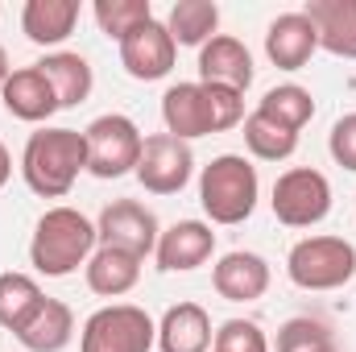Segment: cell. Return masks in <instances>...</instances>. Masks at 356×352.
I'll return each instance as SVG.
<instances>
[{
	"instance_id": "6da1fadb",
	"label": "cell",
	"mask_w": 356,
	"mask_h": 352,
	"mask_svg": "<svg viewBox=\"0 0 356 352\" xmlns=\"http://www.w3.org/2000/svg\"><path fill=\"white\" fill-rule=\"evenodd\" d=\"M88 170V137L79 129H38L25 141L21 154V175L25 186L42 199H63L71 195L75 178Z\"/></svg>"
},
{
	"instance_id": "7a4b0ae2",
	"label": "cell",
	"mask_w": 356,
	"mask_h": 352,
	"mask_svg": "<svg viewBox=\"0 0 356 352\" xmlns=\"http://www.w3.org/2000/svg\"><path fill=\"white\" fill-rule=\"evenodd\" d=\"M95 224H91L83 211L75 207H50L38 228H33V241H29V262L38 273L46 278H67L75 273L79 265L91 262L95 253Z\"/></svg>"
},
{
	"instance_id": "3957f363",
	"label": "cell",
	"mask_w": 356,
	"mask_h": 352,
	"mask_svg": "<svg viewBox=\"0 0 356 352\" xmlns=\"http://www.w3.org/2000/svg\"><path fill=\"white\" fill-rule=\"evenodd\" d=\"M261 178L245 154H220L199 175V203L211 224H245L257 207Z\"/></svg>"
},
{
	"instance_id": "277c9868",
	"label": "cell",
	"mask_w": 356,
	"mask_h": 352,
	"mask_svg": "<svg viewBox=\"0 0 356 352\" xmlns=\"http://www.w3.org/2000/svg\"><path fill=\"white\" fill-rule=\"evenodd\" d=\"M286 273L298 290H340L356 278V245L344 237H307L290 249Z\"/></svg>"
},
{
	"instance_id": "5b68a950",
	"label": "cell",
	"mask_w": 356,
	"mask_h": 352,
	"mask_svg": "<svg viewBox=\"0 0 356 352\" xmlns=\"http://www.w3.org/2000/svg\"><path fill=\"white\" fill-rule=\"evenodd\" d=\"M158 344V323L145 307L133 303H108L88 315L79 332V352H149Z\"/></svg>"
},
{
	"instance_id": "8992f818",
	"label": "cell",
	"mask_w": 356,
	"mask_h": 352,
	"mask_svg": "<svg viewBox=\"0 0 356 352\" xmlns=\"http://www.w3.org/2000/svg\"><path fill=\"white\" fill-rule=\"evenodd\" d=\"M83 137H88V175L124 178V175L137 170L145 137H141V129L129 116H120V112L95 116L88 129H83Z\"/></svg>"
},
{
	"instance_id": "52a82bcc",
	"label": "cell",
	"mask_w": 356,
	"mask_h": 352,
	"mask_svg": "<svg viewBox=\"0 0 356 352\" xmlns=\"http://www.w3.org/2000/svg\"><path fill=\"white\" fill-rule=\"evenodd\" d=\"M269 207L286 228H315L332 211V182L315 166H294V170L277 175Z\"/></svg>"
},
{
	"instance_id": "ba28073f",
	"label": "cell",
	"mask_w": 356,
	"mask_h": 352,
	"mask_svg": "<svg viewBox=\"0 0 356 352\" xmlns=\"http://www.w3.org/2000/svg\"><path fill=\"white\" fill-rule=\"evenodd\" d=\"M95 237H99V245L124 249V253H133V257L145 262V257L158 249L162 228H158V216H154L145 203H137V199H116V203H108V207L99 211Z\"/></svg>"
},
{
	"instance_id": "9c48e42d",
	"label": "cell",
	"mask_w": 356,
	"mask_h": 352,
	"mask_svg": "<svg viewBox=\"0 0 356 352\" xmlns=\"http://www.w3.org/2000/svg\"><path fill=\"white\" fill-rule=\"evenodd\" d=\"M133 175L149 195H178L195 175V154L186 141H178L170 133H154V137H145L141 162Z\"/></svg>"
},
{
	"instance_id": "30bf717a",
	"label": "cell",
	"mask_w": 356,
	"mask_h": 352,
	"mask_svg": "<svg viewBox=\"0 0 356 352\" xmlns=\"http://www.w3.org/2000/svg\"><path fill=\"white\" fill-rule=\"evenodd\" d=\"M178 46L166 29V21H145L137 25L124 42H120V67L129 71V79L137 83H154V79H166L175 71Z\"/></svg>"
},
{
	"instance_id": "8fae6325",
	"label": "cell",
	"mask_w": 356,
	"mask_h": 352,
	"mask_svg": "<svg viewBox=\"0 0 356 352\" xmlns=\"http://www.w3.org/2000/svg\"><path fill=\"white\" fill-rule=\"evenodd\" d=\"M211 253H216V232L203 220H178V224H170L158 237V249H154L162 273H191V269L211 262Z\"/></svg>"
},
{
	"instance_id": "7c38bea8",
	"label": "cell",
	"mask_w": 356,
	"mask_h": 352,
	"mask_svg": "<svg viewBox=\"0 0 356 352\" xmlns=\"http://www.w3.org/2000/svg\"><path fill=\"white\" fill-rule=\"evenodd\" d=\"M162 120L166 133L178 141H195V137H211L216 133V116H211V95L203 83H175L162 95Z\"/></svg>"
},
{
	"instance_id": "4fadbf2b",
	"label": "cell",
	"mask_w": 356,
	"mask_h": 352,
	"mask_svg": "<svg viewBox=\"0 0 356 352\" xmlns=\"http://www.w3.org/2000/svg\"><path fill=\"white\" fill-rule=\"evenodd\" d=\"M199 83L249 91V83H253V54H249V46L241 38H232V33H216L199 50Z\"/></svg>"
},
{
	"instance_id": "5bb4252c",
	"label": "cell",
	"mask_w": 356,
	"mask_h": 352,
	"mask_svg": "<svg viewBox=\"0 0 356 352\" xmlns=\"http://www.w3.org/2000/svg\"><path fill=\"white\" fill-rule=\"evenodd\" d=\"M319 50V33L307 21V13H282L266 29V54L277 71H302L311 54Z\"/></svg>"
},
{
	"instance_id": "9a60e30c",
	"label": "cell",
	"mask_w": 356,
	"mask_h": 352,
	"mask_svg": "<svg viewBox=\"0 0 356 352\" xmlns=\"http://www.w3.org/2000/svg\"><path fill=\"white\" fill-rule=\"evenodd\" d=\"M211 286H216V294L228 298V303H257L269 290V262L261 253L232 249V253H224V257L216 262Z\"/></svg>"
},
{
	"instance_id": "2e32d148",
	"label": "cell",
	"mask_w": 356,
	"mask_h": 352,
	"mask_svg": "<svg viewBox=\"0 0 356 352\" xmlns=\"http://www.w3.org/2000/svg\"><path fill=\"white\" fill-rule=\"evenodd\" d=\"M0 99H4V112L25 120V125H42V120H50L58 112V95L50 88V79L38 71V63L13 71L8 83L0 88Z\"/></svg>"
},
{
	"instance_id": "e0dca14e",
	"label": "cell",
	"mask_w": 356,
	"mask_h": 352,
	"mask_svg": "<svg viewBox=\"0 0 356 352\" xmlns=\"http://www.w3.org/2000/svg\"><path fill=\"white\" fill-rule=\"evenodd\" d=\"M13 336L25 352H63L75 340V311L63 298H42Z\"/></svg>"
},
{
	"instance_id": "ac0fdd59",
	"label": "cell",
	"mask_w": 356,
	"mask_h": 352,
	"mask_svg": "<svg viewBox=\"0 0 356 352\" xmlns=\"http://www.w3.org/2000/svg\"><path fill=\"white\" fill-rule=\"evenodd\" d=\"M302 13L319 33V50L356 58V0H311Z\"/></svg>"
},
{
	"instance_id": "d6986e66",
	"label": "cell",
	"mask_w": 356,
	"mask_h": 352,
	"mask_svg": "<svg viewBox=\"0 0 356 352\" xmlns=\"http://www.w3.org/2000/svg\"><path fill=\"white\" fill-rule=\"evenodd\" d=\"M211 315L199 303H175L158 323L162 352H211Z\"/></svg>"
},
{
	"instance_id": "ffe728a7",
	"label": "cell",
	"mask_w": 356,
	"mask_h": 352,
	"mask_svg": "<svg viewBox=\"0 0 356 352\" xmlns=\"http://www.w3.org/2000/svg\"><path fill=\"white\" fill-rule=\"evenodd\" d=\"M79 25V0H29L21 8V29L33 46H63Z\"/></svg>"
},
{
	"instance_id": "44dd1931",
	"label": "cell",
	"mask_w": 356,
	"mask_h": 352,
	"mask_svg": "<svg viewBox=\"0 0 356 352\" xmlns=\"http://www.w3.org/2000/svg\"><path fill=\"white\" fill-rule=\"evenodd\" d=\"M38 71L50 79V88L58 95V108H79L91 95V88H95L91 63L83 54H75V50H50V54L38 63Z\"/></svg>"
},
{
	"instance_id": "7402d4cb",
	"label": "cell",
	"mask_w": 356,
	"mask_h": 352,
	"mask_svg": "<svg viewBox=\"0 0 356 352\" xmlns=\"http://www.w3.org/2000/svg\"><path fill=\"white\" fill-rule=\"evenodd\" d=\"M83 269H88L91 294H99V298H120L141 282V257H133L124 249H108V245H99Z\"/></svg>"
},
{
	"instance_id": "603a6c76",
	"label": "cell",
	"mask_w": 356,
	"mask_h": 352,
	"mask_svg": "<svg viewBox=\"0 0 356 352\" xmlns=\"http://www.w3.org/2000/svg\"><path fill=\"white\" fill-rule=\"evenodd\" d=\"M253 112H261L266 120H273L286 133H302L311 125V116H315V95L307 88H298V83H277L257 99Z\"/></svg>"
},
{
	"instance_id": "cb8c5ba5",
	"label": "cell",
	"mask_w": 356,
	"mask_h": 352,
	"mask_svg": "<svg viewBox=\"0 0 356 352\" xmlns=\"http://www.w3.org/2000/svg\"><path fill=\"white\" fill-rule=\"evenodd\" d=\"M166 29L175 46H207L220 29V4L216 0H178L166 17Z\"/></svg>"
},
{
	"instance_id": "d4e9b609",
	"label": "cell",
	"mask_w": 356,
	"mask_h": 352,
	"mask_svg": "<svg viewBox=\"0 0 356 352\" xmlns=\"http://www.w3.org/2000/svg\"><path fill=\"white\" fill-rule=\"evenodd\" d=\"M42 298L46 294H42V286L29 273H13V269L0 273V328L4 332H17Z\"/></svg>"
},
{
	"instance_id": "484cf974",
	"label": "cell",
	"mask_w": 356,
	"mask_h": 352,
	"mask_svg": "<svg viewBox=\"0 0 356 352\" xmlns=\"http://www.w3.org/2000/svg\"><path fill=\"white\" fill-rule=\"evenodd\" d=\"M245 145L253 158L261 162H286L294 150H298V133H286L277 129L273 120H266L261 112H249L245 116Z\"/></svg>"
},
{
	"instance_id": "4316f807",
	"label": "cell",
	"mask_w": 356,
	"mask_h": 352,
	"mask_svg": "<svg viewBox=\"0 0 356 352\" xmlns=\"http://www.w3.org/2000/svg\"><path fill=\"white\" fill-rule=\"evenodd\" d=\"M91 13H95V25H99L108 38H116V42H124L137 25L154 21L149 0H95Z\"/></svg>"
},
{
	"instance_id": "83f0119b",
	"label": "cell",
	"mask_w": 356,
	"mask_h": 352,
	"mask_svg": "<svg viewBox=\"0 0 356 352\" xmlns=\"http://www.w3.org/2000/svg\"><path fill=\"white\" fill-rule=\"evenodd\" d=\"M277 352H340L336 349V336L327 323L311 319V315H298V319H286L277 328Z\"/></svg>"
},
{
	"instance_id": "f1b7e54d",
	"label": "cell",
	"mask_w": 356,
	"mask_h": 352,
	"mask_svg": "<svg viewBox=\"0 0 356 352\" xmlns=\"http://www.w3.org/2000/svg\"><path fill=\"white\" fill-rule=\"evenodd\" d=\"M211 352H269V340L253 319H228L216 328Z\"/></svg>"
},
{
	"instance_id": "f546056e",
	"label": "cell",
	"mask_w": 356,
	"mask_h": 352,
	"mask_svg": "<svg viewBox=\"0 0 356 352\" xmlns=\"http://www.w3.org/2000/svg\"><path fill=\"white\" fill-rule=\"evenodd\" d=\"M327 150H332L336 166H344V170H356V112H348V116H340V120L332 125Z\"/></svg>"
},
{
	"instance_id": "4dcf8cb0",
	"label": "cell",
	"mask_w": 356,
	"mask_h": 352,
	"mask_svg": "<svg viewBox=\"0 0 356 352\" xmlns=\"http://www.w3.org/2000/svg\"><path fill=\"white\" fill-rule=\"evenodd\" d=\"M8 175H13V158H8V150H4V141H0V186L8 182Z\"/></svg>"
},
{
	"instance_id": "1f68e13d",
	"label": "cell",
	"mask_w": 356,
	"mask_h": 352,
	"mask_svg": "<svg viewBox=\"0 0 356 352\" xmlns=\"http://www.w3.org/2000/svg\"><path fill=\"white\" fill-rule=\"evenodd\" d=\"M8 75H13V67H8V54H4V46H0V88L8 83Z\"/></svg>"
}]
</instances>
